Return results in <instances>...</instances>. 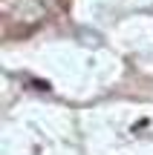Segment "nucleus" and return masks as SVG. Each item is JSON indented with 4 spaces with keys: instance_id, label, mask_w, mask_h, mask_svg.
<instances>
[{
    "instance_id": "nucleus-1",
    "label": "nucleus",
    "mask_w": 153,
    "mask_h": 155,
    "mask_svg": "<svg viewBox=\"0 0 153 155\" xmlns=\"http://www.w3.org/2000/svg\"><path fill=\"white\" fill-rule=\"evenodd\" d=\"M61 0H3V15H6V32H12L15 23H20V32H29L38 23H43V17L49 15V9Z\"/></svg>"
}]
</instances>
